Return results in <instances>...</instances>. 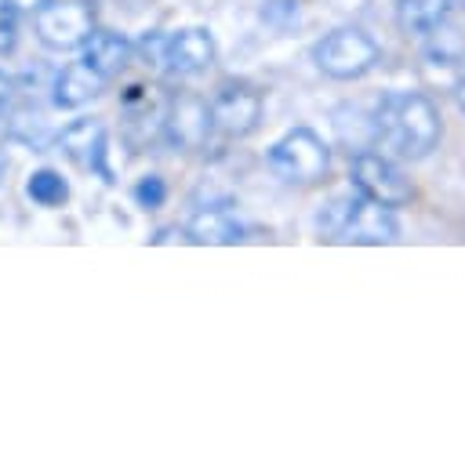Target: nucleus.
<instances>
[{
	"label": "nucleus",
	"mask_w": 465,
	"mask_h": 461,
	"mask_svg": "<svg viewBox=\"0 0 465 461\" xmlns=\"http://www.w3.org/2000/svg\"><path fill=\"white\" fill-rule=\"evenodd\" d=\"M443 138L440 109L421 91H389L371 113V145L400 163L425 160Z\"/></svg>",
	"instance_id": "1"
},
{
	"label": "nucleus",
	"mask_w": 465,
	"mask_h": 461,
	"mask_svg": "<svg viewBox=\"0 0 465 461\" xmlns=\"http://www.w3.org/2000/svg\"><path fill=\"white\" fill-rule=\"evenodd\" d=\"M320 232H323V240H334V243L381 247V243H396L400 221H396L392 207H385L363 192H349V196L331 200V207L320 214Z\"/></svg>",
	"instance_id": "2"
},
{
	"label": "nucleus",
	"mask_w": 465,
	"mask_h": 461,
	"mask_svg": "<svg viewBox=\"0 0 465 461\" xmlns=\"http://www.w3.org/2000/svg\"><path fill=\"white\" fill-rule=\"evenodd\" d=\"M312 62L331 80H360L381 62V47L360 25H338L312 44Z\"/></svg>",
	"instance_id": "3"
},
{
	"label": "nucleus",
	"mask_w": 465,
	"mask_h": 461,
	"mask_svg": "<svg viewBox=\"0 0 465 461\" xmlns=\"http://www.w3.org/2000/svg\"><path fill=\"white\" fill-rule=\"evenodd\" d=\"M269 171L287 185H316L331 171V149L312 127H291L269 149Z\"/></svg>",
	"instance_id": "4"
},
{
	"label": "nucleus",
	"mask_w": 465,
	"mask_h": 461,
	"mask_svg": "<svg viewBox=\"0 0 465 461\" xmlns=\"http://www.w3.org/2000/svg\"><path fill=\"white\" fill-rule=\"evenodd\" d=\"M94 25V7L84 0H47L33 11V33L47 51H80Z\"/></svg>",
	"instance_id": "5"
},
{
	"label": "nucleus",
	"mask_w": 465,
	"mask_h": 461,
	"mask_svg": "<svg viewBox=\"0 0 465 461\" xmlns=\"http://www.w3.org/2000/svg\"><path fill=\"white\" fill-rule=\"evenodd\" d=\"M349 178L356 185V192L385 203V207H407L414 200V185L403 178V171L396 167V160L381 156V152H367L360 149L352 156V167H349Z\"/></svg>",
	"instance_id": "6"
},
{
	"label": "nucleus",
	"mask_w": 465,
	"mask_h": 461,
	"mask_svg": "<svg viewBox=\"0 0 465 461\" xmlns=\"http://www.w3.org/2000/svg\"><path fill=\"white\" fill-rule=\"evenodd\" d=\"M207 109H211V127L222 138H247L262 123V91L243 80H225L218 94L207 102Z\"/></svg>",
	"instance_id": "7"
},
{
	"label": "nucleus",
	"mask_w": 465,
	"mask_h": 461,
	"mask_svg": "<svg viewBox=\"0 0 465 461\" xmlns=\"http://www.w3.org/2000/svg\"><path fill=\"white\" fill-rule=\"evenodd\" d=\"M163 116H167V91L160 83L138 80L120 91V120L131 145L156 142L163 134Z\"/></svg>",
	"instance_id": "8"
},
{
	"label": "nucleus",
	"mask_w": 465,
	"mask_h": 461,
	"mask_svg": "<svg viewBox=\"0 0 465 461\" xmlns=\"http://www.w3.org/2000/svg\"><path fill=\"white\" fill-rule=\"evenodd\" d=\"M214 127H211V109L207 98L196 91H174L167 94V116H163V138L182 149V152H200L207 149Z\"/></svg>",
	"instance_id": "9"
},
{
	"label": "nucleus",
	"mask_w": 465,
	"mask_h": 461,
	"mask_svg": "<svg viewBox=\"0 0 465 461\" xmlns=\"http://www.w3.org/2000/svg\"><path fill=\"white\" fill-rule=\"evenodd\" d=\"M58 149L80 171H91V174L113 181V171L105 163V156H109V134H105V123L98 116H76L73 123H65L58 131Z\"/></svg>",
	"instance_id": "10"
},
{
	"label": "nucleus",
	"mask_w": 465,
	"mask_h": 461,
	"mask_svg": "<svg viewBox=\"0 0 465 461\" xmlns=\"http://www.w3.org/2000/svg\"><path fill=\"white\" fill-rule=\"evenodd\" d=\"M218 58V47H214V36L200 25H189V29H178L167 36V76H196V73H207Z\"/></svg>",
	"instance_id": "11"
},
{
	"label": "nucleus",
	"mask_w": 465,
	"mask_h": 461,
	"mask_svg": "<svg viewBox=\"0 0 465 461\" xmlns=\"http://www.w3.org/2000/svg\"><path fill=\"white\" fill-rule=\"evenodd\" d=\"M105 87H109V80L98 76L87 62H69V65L58 69V76H54V83H51V102H54L58 109H84V105H91Z\"/></svg>",
	"instance_id": "12"
},
{
	"label": "nucleus",
	"mask_w": 465,
	"mask_h": 461,
	"mask_svg": "<svg viewBox=\"0 0 465 461\" xmlns=\"http://www.w3.org/2000/svg\"><path fill=\"white\" fill-rule=\"evenodd\" d=\"M80 62H87L98 76L105 80H116L127 65H131V40L124 33H113V29H98L80 44Z\"/></svg>",
	"instance_id": "13"
},
{
	"label": "nucleus",
	"mask_w": 465,
	"mask_h": 461,
	"mask_svg": "<svg viewBox=\"0 0 465 461\" xmlns=\"http://www.w3.org/2000/svg\"><path fill=\"white\" fill-rule=\"evenodd\" d=\"M185 229H189V240L200 243V247H232V243L243 240V225L225 207H203V211H196Z\"/></svg>",
	"instance_id": "14"
},
{
	"label": "nucleus",
	"mask_w": 465,
	"mask_h": 461,
	"mask_svg": "<svg viewBox=\"0 0 465 461\" xmlns=\"http://www.w3.org/2000/svg\"><path fill=\"white\" fill-rule=\"evenodd\" d=\"M447 11H450L447 0H396V4H392L396 25H400V33H407V36H425V33H432V29L447 18Z\"/></svg>",
	"instance_id": "15"
},
{
	"label": "nucleus",
	"mask_w": 465,
	"mask_h": 461,
	"mask_svg": "<svg viewBox=\"0 0 465 461\" xmlns=\"http://www.w3.org/2000/svg\"><path fill=\"white\" fill-rule=\"evenodd\" d=\"M25 196H29L36 207L54 211V207H65V200H69V181H65L62 171H54V167H36V171L25 178Z\"/></svg>",
	"instance_id": "16"
},
{
	"label": "nucleus",
	"mask_w": 465,
	"mask_h": 461,
	"mask_svg": "<svg viewBox=\"0 0 465 461\" xmlns=\"http://www.w3.org/2000/svg\"><path fill=\"white\" fill-rule=\"evenodd\" d=\"M425 36H429V58H432L436 65L443 62V65H454V69H458V65L465 62V33H461L458 25H450L447 18H443L432 33H425Z\"/></svg>",
	"instance_id": "17"
},
{
	"label": "nucleus",
	"mask_w": 465,
	"mask_h": 461,
	"mask_svg": "<svg viewBox=\"0 0 465 461\" xmlns=\"http://www.w3.org/2000/svg\"><path fill=\"white\" fill-rule=\"evenodd\" d=\"M131 62L145 65L153 76H167V33H145L131 44Z\"/></svg>",
	"instance_id": "18"
},
{
	"label": "nucleus",
	"mask_w": 465,
	"mask_h": 461,
	"mask_svg": "<svg viewBox=\"0 0 465 461\" xmlns=\"http://www.w3.org/2000/svg\"><path fill=\"white\" fill-rule=\"evenodd\" d=\"M131 196H134V203H138L142 211H156V207H163V200H167V181H163L160 174H142V178L134 181Z\"/></svg>",
	"instance_id": "19"
},
{
	"label": "nucleus",
	"mask_w": 465,
	"mask_h": 461,
	"mask_svg": "<svg viewBox=\"0 0 465 461\" xmlns=\"http://www.w3.org/2000/svg\"><path fill=\"white\" fill-rule=\"evenodd\" d=\"M18 47V11L0 4V58H7Z\"/></svg>",
	"instance_id": "20"
},
{
	"label": "nucleus",
	"mask_w": 465,
	"mask_h": 461,
	"mask_svg": "<svg viewBox=\"0 0 465 461\" xmlns=\"http://www.w3.org/2000/svg\"><path fill=\"white\" fill-rule=\"evenodd\" d=\"M149 243L153 247H189L193 240H189V229H182V225H163V229H156L153 236H149Z\"/></svg>",
	"instance_id": "21"
},
{
	"label": "nucleus",
	"mask_w": 465,
	"mask_h": 461,
	"mask_svg": "<svg viewBox=\"0 0 465 461\" xmlns=\"http://www.w3.org/2000/svg\"><path fill=\"white\" fill-rule=\"evenodd\" d=\"M11 98H15V80H11L7 73H0V116L7 113V105H11Z\"/></svg>",
	"instance_id": "22"
},
{
	"label": "nucleus",
	"mask_w": 465,
	"mask_h": 461,
	"mask_svg": "<svg viewBox=\"0 0 465 461\" xmlns=\"http://www.w3.org/2000/svg\"><path fill=\"white\" fill-rule=\"evenodd\" d=\"M0 4H7V7L18 11V15H33V11H40L47 0H0Z\"/></svg>",
	"instance_id": "23"
},
{
	"label": "nucleus",
	"mask_w": 465,
	"mask_h": 461,
	"mask_svg": "<svg viewBox=\"0 0 465 461\" xmlns=\"http://www.w3.org/2000/svg\"><path fill=\"white\" fill-rule=\"evenodd\" d=\"M454 102H458V109L465 113V62L458 65V76H454Z\"/></svg>",
	"instance_id": "24"
},
{
	"label": "nucleus",
	"mask_w": 465,
	"mask_h": 461,
	"mask_svg": "<svg viewBox=\"0 0 465 461\" xmlns=\"http://www.w3.org/2000/svg\"><path fill=\"white\" fill-rule=\"evenodd\" d=\"M447 4H450L454 11H465V0H447Z\"/></svg>",
	"instance_id": "25"
},
{
	"label": "nucleus",
	"mask_w": 465,
	"mask_h": 461,
	"mask_svg": "<svg viewBox=\"0 0 465 461\" xmlns=\"http://www.w3.org/2000/svg\"><path fill=\"white\" fill-rule=\"evenodd\" d=\"M4 171H7V160H4V152H0V178H4Z\"/></svg>",
	"instance_id": "26"
}]
</instances>
